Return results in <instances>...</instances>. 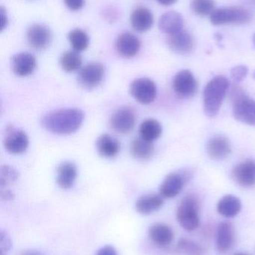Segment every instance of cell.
<instances>
[{"instance_id": "cell-1", "label": "cell", "mask_w": 255, "mask_h": 255, "mask_svg": "<svg viewBox=\"0 0 255 255\" xmlns=\"http://www.w3.org/2000/svg\"><path fill=\"white\" fill-rule=\"evenodd\" d=\"M85 114L79 109H59L43 117L41 124L48 131L58 135H70L79 130Z\"/></svg>"}, {"instance_id": "cell-2", "label": "cell", "mask_w": 255, "mask_h": 255, "mask_svg": "<svg viewBox=\"0 0 255 255\" xmlns=\"http://www.w3.org/2000/svg\"><path fill=\"white\" fill-rule=\"evenodd\" d=\"M229 88V80L223 76H216L208 82L204 91V109L208 117L219 113Z\"/></svg>"}, {"instance_id": "cell-3", "label": "cell", "mask_w": 255, "mask_h": 255, "mask_svg": "<svg viewBox=\"0 0 255 255\" xmlns=\"http://www.w3.org/2000/svg\"><path fill=\"white\" fill-rule=\"evenodd\" d=\"M211 22L214 25H243L250 23L253 19L251 10L241 6H231L217 8L211 15Z\"/></svg>"}, {"instance_id": "cell-4", "label": "cell", "mask_w": 255, "mask_h": 255, "mask_svg": "<svg viewBox=\"0 0 255 255\" xmlns=\"http://www.w3.org/2000/svg\"><path fill=\"white\" fill-rule=\"evenodd\" d=\"M199 202L193 195L185 196L177 211V219L183 229L188 232L196 230L199 226Z\"/></svg>"}, {"instance_id": "cell-5", "label": "cell", "mask_w": 255, "mask_h": 255, "mask_svg": "<svg viewBox=\"0 0 255 255\" xmlns=\"http://www.w3.org/2000/svg\"><path fill=\"white\" fill-rule=\"evenodd\" d=\"M130 94L140 104L149 105L157 97V85L152 79L139 78L135 79L130 85Z\"/></svg>"}, {"instance_id": "cell-6", "label": "cell", "mask_w": 255, "mask_h": 255, "mask_svg": "<svg viewBox=\"0 0 255 255\" xmlns=\"http://www.w3.org/2000/svg\"><path fill=\"white\" fill-rule=\"evenodd\" d=\"M192 176V172L187 169L169 174L160 185V195L168 199L175 198L181 193L184 184L191 179Z\"/></svg>"}, {"instance_id": "cell-7", "label": "cell", "mask_w": 255, "mask_h": 255, "mask_svg": "<svg viewBox=\"0 0 255 255\" xmlns=\"http://www.w3.org/2000/svg\"><path fill=\"white\" fill-rule=\"evenodd\" d=\"M104 77V66L100 63L91 62L79 70L77 80L84 89L91 90L99 86Z\"/></svg>"}, {"instance_id": "cell-8", "label": "cell", "mask_w": 255, "mask_h": 255, "mask_svg": "<svg viewBox=\"0 0 255 255\" xmlns=\"http://www.w3.org/2000/svg\"><path fill=\"white\" fill-rule=\"evenodd\" d=\"M175 92L183 98H191L196 95L199 88L198 82L191 71L184 70L177 73L173 79Z\"/></svg>"}, {"instance_id": "cell-9", "label": "cell", "mask_w": 255, "mask_h": 255, "mask_svg": "<svg viewBox=\"0 0 255 255\" xmlns=\"http://www.w3.org/2000/svg\"><path fill=\"white\" fill-rule=\"evenodd\" d=\"M4 148L12 154L25 152L29 145L28 136L23 130L15 128H7L3 139Z\"/></svg>"}, {"instance_id": "cell-10", "label": "cell", "mask_w": 255, "mask_h": 255, "mask_svg": "<svg viewBox=\"0 0 255 255\" xmlns=\"http://www.w3.org/2000/svg\"><path fill=\"white\" fill-rule=\"evenodd\" d=\"M136 125V115L133 109L121 108L114 112L110 118V127L117 133L127 134Z\"/></svg>"}, {"instance_id": "cell-11", "label": "cell", "mask_w": 255, "mask_h": 255, "mask_svg": "<svg viewBox=\"0 0 255 255\" xmlns=\"http://www.w3.org/2000/svg\"><path fill=\"white\" fill-rule=\"evenodd\" d=\"M167 44L169 49L175 54L189 55L195 48L194 37L190 31L182 29L168 35Z\"/></svg>"}, {"instance_id": "cell-12", "label": "cell", "mask_w": 255, "mask_h": 255, "mask_svg": "<svg viewBox=\"0 0 255 255\" xmlns=\"http://www.w3.org/2000/svg\"><path fill=\"white\" fill-rule=\"evenodd\" d=\"M50 30L42 24H33L27 29L26 38L32 49L42 50L47 47L51 41Z\"/></svg>"}, {"instance_id": "cell-13", "label": "cell", "mask_w": 255, "mask_h": 255, "mask_svg": "<svg viewBox=\"0 0 255 255\" xmlns=\"http://www.w3.org/2000/svg\"><path fill=\"white\" fill-rule=\"evenodd\" d=\"M37 67V60L29 52H19L13 55L11 59V68L13 73L19 77H26L34 73Z\"/></svg>"}, {"instance_id": "cell-14", "label": "cell", "mask_w": 255, "mask_h": 255, "mask_svg": "<svg viewBox=\"0 0 255 255\" xmlns=\"http://www.w3.org/2000/svg\"><path fill=\"white\" fill-rule=\"evenodd\" d=\"M235 119L247 125L255 126V100L244 97L233 104Z\"/></svg>"}, {"instance_id": "cell-15", "label": "cell", "mask_w": 255, "mask_h": 255, "mask_svg": "<svg viewBox=\"0 0 255 255\" xmlns=\"http://www.w3.org/2000/svg\"><path fill=\"white\" fill-rule=\"evenodd\" d=\"M115 46L121 56L126 58H131L139 53L141 42L134 34L124 32L118 35L115 42Z\"/></svg>"}, {"instance_id": "cell-16", "label": "cell", "mask_w": 255, "mask_h": 255, "mask_svg": "<svg viewBox=\"0 0 255 255\" xmlns=\"http://www.w3.org/2000/svg\"><path fill=\"white\" fill-rule=\"evenodd\" d=\"M235 181L243 187L255 185V160H247L235 166L232 172Z\"/></svg>"}, {"instance_id": "cell-17", "label": "cell", "mask_w": 255, "mask_h": 255, "mask_svg": "<svg viewBox=\"0 0 255 255\" xmlns=\"http://www.w3.org/2000/svg\"><path fill=\"white\" fill-rule=\"evenodd\" d=\"M206 148L208 155L213 160H224L232 152V144L226 136L217 135L208 140Z\"/></svg>"}, {"instance_id": "cell-18", "label": "cell", "mask_w": 255, "mask_h": 255, "mask_svg": "<svg viewBox=\"0 0 255 255\" xmlns=\"http://www.w3.org/2000/svg\"><path fill=\"white\" fill-rule=\"evenodd\" d=\"M235 243V233L232 224L223 222L217 228L216 244L219 253L224 254L233 248Z\"/></svg>"}, {"instance_id": "cell-19", "label": "cell", "mask_w": 255, "mask_h": 255, "mask_svg": "<svg viewBox=\"0 0 255 255\" xmlns=\"http://www.w3.org/2000/svg\"><path fill=\"white\" fill-rule=\"evenodd\" d=\"M184 17L179 12L169 10L160 16L158 26L160 31L164 34H174L184 29Z\"/></svg>"}, {"instance_id": "cell-20", "label": "cell", "mask_w": 255, "mask_h": 255, "mask_svg": "<svg viewBox=\"0 0 255 255\" xmlns=\"http://www.w3.org/2000/svg\"><path fill=\"white\" fill-rule=\"evenodd\" d=\"M154 19L152 12L146 7H138L130 16V24L135 31L146 32L152 28Z\"/></svg>"}, {"instance_id": "cell-21", "label": "cell", "mask_w": 255, "mask_h": 255, "mask_svg": "<svg viewBox=\"0 0 255 255\" xmlns=\"http://www.w3.org/2000/svg\"><path fill=\"white\" fill-rule=\"evenodd\" d=\"M77 178V168L72 162H64L57 168L56 182L64 190L71 188Z\"/></svg>"}, {"instance_id": "cell-22", "label": "cell", "mask_w": 255, "mask_h": 255, "mask_svg": "<svg viewBox=\"0 0 255 255\" xmlns=\"http://www.w3.org/2000/svg\"><path fill=\"white\" fill-rule=\"evenodd\" d=\"M96 148L101 157L105 158H113L119 153L121 144L116 138L107 133H104L97 138Z\"/></svg>"}, {"instance_id": "cell-23", "label": "cell", "mask_w": 255, "mask_h": 255, "mask_svg": "<svg viewBox=\"0 0 255 255\" xmlns=\"http://www.w3.org/2000/svg\"><path fill=\"white\" fill-rule=\"evenodd\" d=\"M163 198L160 194L145 195L136 201V211L142 215H150L161 208L164 204Z\"/></svg>"}, {"instance_id": "cell-24", "label": "cell", "mask_w": 255, "mask_h": 255, "mask_svg": "<svg viewBox=\"0 0 255 255\" xmlns=\"http://www.w3.org/2000/svg\"><path fill=\"white\" fill-rule=\"evenodd\" d=\"M149 237L156 245L165 247L172 242L174 234L169 226L162 223H156L150 228Z\"/></svg>"}, {"instance_id": "cell-25", "label": "cell", "mask_w": 255, "mask_h": 255, "mask_svg": "<svg viewBox=\"0 0 255 255\" xmlns=\"http://www.w3.org/2000/svg\"><path fill=\"white\" fill-rule=\"evenodd\" d=\"M242 208L239 198L232 195H227L220 199L217 205V211L220 215L226 218L236 217Z\"/></svg>"}, {"instance_id": "cell-26", "label": "cell", "mask_w": 255, "mask_h": 255, "mask_svg": "<svg viewBox=\"0 0 255 255\" xmlns=\"http://www.w3.org/2000/svg\"><path fill=\"white\" fill-rule=\"evenodd\" d=\"M130 151L133 157L137 160H148L154 155V146L152 142L139 136L132 142Z\"/></svg>"}, {"instance_id": "cell-27", "label": "cell", "mask_w": 255, "mask_h": 255, "mask_svg": "<svg viewBox=\"0 0 255 255\" xmlns=\"http://www.w3.org/2000/svg\"><path fill=\"white\" fill-rule=\"evenodd\" d=\"M163 133V127L159 121L154 119H147L141 124L139 133L141 137L150 142L158 139Z\"/></svg>"}, {"instance_id": "cell-28", "label": "cell", "mask_w": 255, "mask_h": 255, "mask_svg": "<svg viewBox=\"0 0 255 255\" xmlns=\"http://www.w3.org/2000/svg\"><path fill=\"white\" fill-rule=\"evenodd\" d=\"M60 65L67 73L77 71L82 68V56L76 51H66L60 57Z\"/></svg>"}, {"instance_id": "cell-29", "label": "cell", "mask_w": 255, "mask_h": 255, "mask_svg": "<svg viewBox=\"0 0 255 255\" xmlns=\"http://www.w3.org/2000/svg\"><path fill=\"white\" fill-rule=\"evenodd\" d=\"M68 40L73 50L78 52L85 51L89 46L90 40L88 34L79 28L70 31Z\"/></svg>"}, {"instance_id": "cell-30", "label": "cell", "mask_w": 255, "mask_h": 255, "mask_svg": "<svg viewBox=\"0 0 255 255\" xmlns=\"http://www.w3.org/2000/svg\"><path fill=\"white\" fill-rule=\"evenodd\" d=\"M191 8L197 16H211L216 10V2L214 0H192Z\"/></svg>"}, {"instance_id": "cell-31", "label": "cell", "mask_w": 255, "mask_h": 255, "mask_svg": "<svg viewBox=\"0 0 255 255\" xmlns=\"http://www.w3.org/2000/svg\"><path fill=\"white\" fill-rule=\"evenodd\" d=\"M176 250L183 255H201L203 253V248L199 244L186 238L178 241Z\"/></svg>"}, {"instance_id": "cell-32", "label": "cell", "mask_w": 255, "mask_h": 255, "mask_svg": "<svg viewBox=\"0 0 255 255\" xmlns=\"http://www.w3.org/2000/svg\"><path fill=\"white\" fill-rule=\"evenodd\" d=\"M19 174L16 169L11 166L4 165L1 166L0 172V184L1 188L12 185L17 181Z\"/></svg>"}, {"instance_id": "cell-33", "label": "cell", "mask_w": 255, "mask_h": 255, "mask_svg": "<svg viewBox=\"0 0 255 255\" xmlns=\"http://www.w3.org/2000/svg\"><path fill=\"white\" fill-rule=\"evenodd\" d=\"M249 73L248 67L246 65H238L232 70V77L237 84L243 82Z\"/></svg>"}, {"instance_id": "cell-34", "label": "cell", "mask_w": 255, "mask_h": 255, "mask_svg": "<svg viewBox=\"0 0 255 255\" xmlns=\"http://www.w3.org/2000/svg\"><path fill=\"white\" fill-rule=\"evenodd\" d=\"M247 97V94L244 92V90L238 86L237 84L234 85L231 88L230 91V99L232 100V103H235L239 100H242L244 97Z\"/></svg>"}, {"instance_id": "cell-35", "label": "cell", "mask_w": 255, "mask_h": 255, "mask_svg": "<svg viewBox=\"0 0 255 255\" xmlns=\"http://www.w3.org/2000/svg\"><path fill=\"white\" fill-rule=\"evenodd\" d=\"M103 13V17L107 22H115L118 18V10L115 7H106Z\"/></svg>"}, {"instance_id": "cell-36", "label": "cell", "mask_w": 255, "mask_h": 255, "mask_svg": "<svg viewBox=\"0 0 255 255\" xmlns=\"http://www.w3.org/2000/svg\"><path fill=\"white\" fill-rule=\"evenodd\" d=\"M0 247H1V255H7V252L10 250V247H11V243H10L8 235L3 232H1Z\"/></svg>"}, {"instance_id": "cell-37", "label": "cell", "mask_w": 255, "mask_h": 255, "mask_svg": "<svg viewBox=\"0 0 255 255\" xmlns=\"http://www.w3.org/2000/svg\"><path fill=\"white\" fill-rule=\"evenodd\" d=\"M64 2L67 8L73 11H76V10H80L83 7L85 4V0H64Z\"/></svg>"}, {"instance_id": "cell-38", "label": "cell", "mask_w": 255, "mask_h": 255, "mask_svg": "<svg viewBox=\"0 0 255 255\" xmlns=\"http://www.w3.org/2000/svg\"><path fill=\"white\" fill-rule=\"evenodd\" d=\"M96 255H118V253L113 247L106 246L99 250Z\"/></svg>"}, {"instance_id": "cell-39", "label": "cell", "mask_w": 255, "mask_h": 255, "mask_svg": "<svg viewBox=\"0 0 255 255\" xmlns=\"http://www.w3.org/2000/svg\"><path fill=\"white\" fill-rule=\"evenodd\" d=\"M7 23H8V19H7V13H6L5 10L1 7V31H2L4 28L7 26Z\"/></svg>"}, {"instance_id": "cell-40", "label": "cell", "mask_w": 255, "mask_h": 255, "mask_svg": "<svg viewBox=\"0 0 255 255\" xmlns=\"http://www.w3.org/2000/svg\"><path fill=\"white\" fill-rule=\"evenodd\" d=\"M1 198L2 200H12L14 198V194L10 190H1Z\"/></svg>"}, {"instance_id": "cell-41", "label": "cell", "mask_w": 255, "mask_h": 255, "mask_svg": "<svg viewBox=\"0 0 255 255\" xmlns=\"http://www.w3.org/2000/svg\"><path fill=\"white\" fill-rule=\"evenodd\" d=\"M160 4L164 6H170L175 4L178 0H157Z\"/></svg>"}, {"instance_id": "cell-42", "label": "cell", "mask_w": 255, "mask_h": 255, "mask_svg": "<svg viewBox=\"0 0 255 255\" xmlns=\"http://www.w3.org/2000/svg\"><path fill=\"white\" fill-rule=\"evenodd\" d=\"M21 255H43L41 253L34 250H28V251L23 252Z\"/></svg>"}, {"instance_id": "cell-43", "label": "cell", "mask_w": 255, "mask_h": 255, "mask_svg": "<svg viewBox=\"0 0 255 255\" xmlns=\"http://www.w3.org/2000/svg\"><path fill=\"white\" fill-rule=\"evenodd\" d=\"M223 37V35H222L220 33H217V34H215V38L217 39V41H221Z\"/></svg>"}, {"instance_id": "cell-44", "label": "cell", "mask_w": 255, "mask_h": 255, "mask_svg": "<svg viewBox=\"0 0 255 255\" xmlns=\"http://www.w3.org/2000/svg\"><path fill=\"white\" fill-rule=\"evenodd\" d=\"M234 255H250L247 254V253H236V254H235Z\"/></svg>"}, {"instance_id": "cell-45", "label": "cell", "mask_w": 255, "mask_h": 255, "mask_svg": "<svg viewBox=\"0 0 255 255\" xmlns=\"http://www.w3.org/2000/svg\"><path fill=\"white\" fill-rule=\"evenodd\" d=\"M253 46H254V47H255V33L254 34H253Z\"/></svg>"}, {"instance_id": "cell-46", "label": "cell", "mask_w": 255, "mask_h": 255, "mask_svg": "<svg viewBox=\"0 0 255 255\" xmlns=\"http://www.w3.org/2000/svg\"><path fill=\"white\" fill-rule=\"evenodd\" d=\"M250 1H251V2L255 5V0H250Z\"/></svg>"}, {"instance_id": "cell-47", "label": "cell", "mask_w": 255, "mask_h": 255, "mask_svg": "<svg viewBox=\"0 0 255 255\" xmlns=\"http://www.w3.org/2000/svg\"><path fill=\"white\" fill-rule=\"evenodd\" d=\"M253 77H254V79H255V70L254 73H253Z\"/></svg>"}]
</instances>
